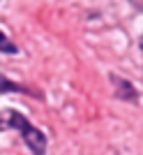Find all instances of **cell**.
<instances>
[{"instance_id": "3", "label": "cell", "mask_w": 143, "mask_h": 155, "mask_svg": "<svg viewBox=\"0 0 143 155\" xmlns=\"http://www.w3.org/2000/svg\"><path fill=\"white\" fill-rule=\"evenodd\" d=\"M0 51H5V53H16L19 49L14 46L12 39H7L5 35H2V30H0Z\"/></svg>"}, {"instance_id": "1", "label": "cell", "mask_w": 143, "mask_h": 155, "mask_svg": "<svg viewBox=\"0 0 143 155\" xmlns=\"http://www.w3.org/2000/svg\"><path fill=\"white\" fill-rule=\"evenodd\" d=\"M9 118H12L9 123L21 132L23 141H26L28 148L33 150V155H44V150H46V137H44V132H39L37 127H33V125L28 123L19 111H9Z\"/></svg>"}, {"instance_id": "4", "label": "cell", "mask_w": 143, "mask_h": 155, "mask_svg": "<svg viewBox=\"0 0 143 155\" xmlns=\"http://www.w3.org/2000/svg\"><path fill=\"white\" fill-rule=\"evenodd\" d=\"M0 91H19V86H14L12 81H5L0 77Z\"/></svg>"}, {"instance_id": "2", "label": "cell", "mask_w": 143, "mask_h": 155, "mask_svg": "<svg viewBox=\"0 0 143 155\" xmlns=\"http://www.w3.org/2000/svg\"><path fill=\"white\" fill-rule=\"evenodd\" d=\"M116 84H118V88H120V97H122V100H136V97H138V93L129 86V81L116 79Z\"/></svg>"}]
</instances>
